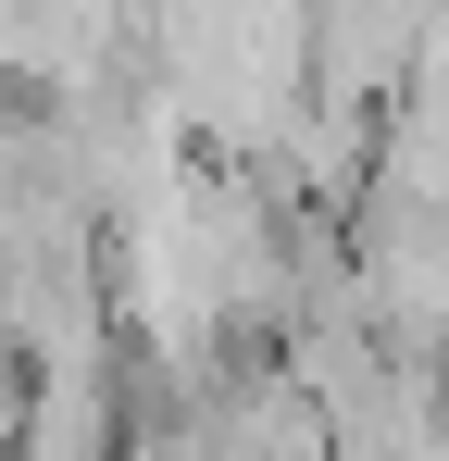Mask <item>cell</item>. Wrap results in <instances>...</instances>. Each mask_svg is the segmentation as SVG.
<instances>
[{"mask_svg": "<svg viewBox=\"0 0 449 461\" xmlns=\"http://www.w3.org/2000/svg\"><path fill=\"white\" fill-rule=\"evenodd\" d=\"M25 386H38V362H25L13 324H0V449H13V424H25Z\"/></svg>", "mask_w": 449, "mask_h": 461, "instance_id": "cell-1", "label": "cell"}]
</instances>
